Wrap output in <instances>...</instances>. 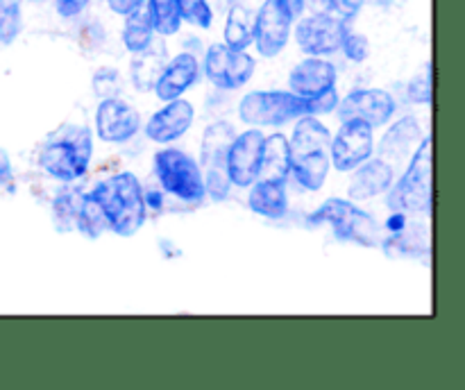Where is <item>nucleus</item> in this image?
Segmentation results:
<instances>
[{
  "instance_id": "nucleus-1",
  "label": "nucleus",
  "mask_w": 465,
  "mask_h": 390,
  "mask_svg": "<svg viewBox=\"0 0 465 390\" xmlns=\"http://www.w3.org/2000/svg\"><path fill=\"white\" fill-rule=\"evenodd\" d=\"M107 218V229L118 236H132L143 227L145 204L143 189L132 172H116L91 190Z\"/></svg>"
},
{
  "instance_id": "nucleus-2",
  "label": "nucleus",
  "mask_w": 465,
  "mask_h": 390,
  "mask_svg": "<svg viewBox=\"0 0 465 390\" xmlns=\"http://www.w3.org/2000/svg\"><path fill=\"white\" fill-rule=\"evenodd\" d=\"M291 148V171L295 180L309 190H318L327 180L330 172V148L331 134L321 121L313 116H302L295 125L293 139L289 141Z\"/></svg>"
},
{
  "instance_id": "nucleus-3",
  "label": "nucleus",
  "mask_w": 465,
  "mask_h": 390,
  "mask_svg": "<svg viewBox=\"0 0 465 390\" xmlns=\"http://www.w3.org/2000/svg\"><path fill=\"white\" fill-rule=\"evenodd\" d=\"M94 152L91 130L86 125H62L45 139L39 163L45 172L62 181H75L86 172Z\"/></svg>"
},
{
  "instance_id": "nucleus-4",
  "label": "nucleus",
  "mask_w": 465,
  "mask_h": 390,
  "mask_svg": "<svg viewBox=\"0 0 465 390\" xmlns=\"http://www.w3.org/2000/svg\"><path fill=\"white\" fill-rule=\"evenodd\" d=\"M389 207L402 213H425L431 209V139H422L402 180L389 193Z\"/></svg>"
},
{
  "instance_id": "nucleus-5",
  "label": "nucleus",
  "mask_w": 465,
  "mask_h": 390,
  "mask_svg": "<svg viewBox=\"0 0 465 390\" xmlns=\"http://www.w3.org/2000/svg\"><path fill=\"white\" fill-rule=\"evenodd\" d=\"M312 222H330L334 227V234L341 240L359 243L363 248H375L381 243L380 225L371 213L359 209L357 204L341 198H330L312 218Z\"/></svg>"
},
{
  "instance_id": "nucleus-6",
  "label": "nucleus",
  "mask_w": 465,
  "mask_h": 390,
  "mask_svg": "<svg viewBox=\"0 0 465 390\" xmlns=\"http://www.w3.org/2000/svg\"><path fill=\"white\" fill-rule=\"evenodd\" d=\"M307 98L286 91H252L239 104V116L248 125H284L291 118L307 116Z\"/></svg>"
},
{
  "instance_id": "nucleus-7",
  "label": "nucleus",
  "mask_w": 465,
  "mask_h": 390,
  "mask_svg": "<svg viewBox=\"0 0 465 390\" xmlns=\"http://www.w3.org/2000/svg\"><path fill=\"white\" fill-rule=\"evenodd\" d=\"M154 172L168 193L186 200V202H200L204 198V177L198 163L184 154L182 150L166 148L154 157Z\"/></svg>"
},
{
  "instance_id": "nucleus-8",
  "label": "nucleus",
  "mask_w": 465,
  "mask_h": 390,
  "mask_svg": "<svg viewBox=\"0 0 465 390\" xmlns=\"http://www.w3.org/2000/svg\"><path fill=\"white\" fill-rule=\"evenodd\" d=\"M234 141V127L225 121H218L204 130L203 136V166L207 172L204 193L213 200H225L230 190V177H227V150Z\"/></svg>"
},
{
  "instance_id": "nucleus-9",
  "label": "nucleus",
  "mask_w": 465,
  "mask_h": 390,
  "mask_svg": "<svg viewBox=\"0 0 465 390\" xmlns=\"http://www.w3.org/2000/svg\"><path fill=\"white\" fill-rule=\"evenodd\" d=\"M293 18V12L284 0H266L262 5L252 27V41L257 44L259 54L275 57L286 48Z\"/></svg>"
},
{
  "instance_id": "nucleus-10",
  "label": "nucleus",
  "mask_w": 465,
  "mask_h": 390,
  "mask_svg": "<svg viewBox=\"0 0 465 390\" xmlns=\"http://www.w3.org/2000/svg\"><path fill=\"white\" fill-rule=\"evenodd\" d=\"M348 32L343 18L334 14H313V16L302 18L295 27V39L302 53L312 54V57H321V54H331L341 48L343 36Z\"/></svg>"
},
{
  "instance_id": "nucleus-11",
  "label": "nucleus",
  "mask_w": 465,
  "mask_h": 390,
  "mask_svg": "<svg viewBox=\"0 0 465 390\" xmlns=\"http://www.w3.org/2000/svg\"><path fill=\"white\" fill-rule=\"evenodd\" d=\"M372 154V127L368 122L357 121H343L339 134L331 139L330 157L336 171L348 172L361 166L366 159Z\"/></svg>"
},
{
  "instance_id": "nucleus-12",
  "label": "nucleus",
  "mask_w": 465,
  "mask_h": 390,
  "mask_svg": "<svg viewBox=\"0 0 465 390\" xmlns=\"http://www.w3.org/2000/svg\"><path fill=\"white\" fill-rule=\"evenodd\" d=\"M207 77L221 89H239L252 77L254 59L243 50H234L225 44H216L209 48L204 57Z\"/></svg>"
},
{
  "instance_id": "nucleus-13",
  "label": "nucleus",
  "mask_w": 465,
  "mask_h": 390,
  "mask_svg": "<svg viewBox=\"0 0 465 390\" xmlns=\"http://www.w3.org/2000/svg\"><path fill=\"white\" fill-rule=\"evenodd\" d=\"M262 145L263 134L259 130H248L243 134L234 136L230 150H227V177L232 184L245 186L252 184L257 180L259 159H262Z\"/></svg>"
},
{
  "instance_id": "nucleus-14",
  "label": "nucleus",
  "mask_w": 465,
  "mask_h": 390,
  "mask_svg": "<svg viewBox=\"0 0 465 390\" xmlns=\"http://www.w3.org/2000/svg\"><path fill=\"white\" fill-rule=\"evenodd\" d=\"M395 100L389 91L381 89H359L352 91L348 98L341 102L339 116L341 121H357L368 122L371 127H380L393 116Z\"/></svg>"
},
{
  "instance_id": "nucleus-15",
  "label": "nucleus",
  "mask_w": 465,
  "mask_h": 390,
  "mask_svg": "<svg viewBox=\"0 0 465 390\" xmlns=\"http://www.w3.org/2000/svg\"><path fill=\"white\" fill-rule=\"evenodd\" d=\"M95 127H98V136L103 141L123 143L139 132L141 116L132 104L114 95V98H104L100 102L98 112H95Z\"/></svg>"
},
{
  "instance_id": "nucleus-16",
  "label": "nucleus",
  "mask_w": 465,
  "mask_h": 390,
  "mask_svg": "<svg viewBox=\"0 0 465 390\" xmlns=\"http://www.w3.org/2000/svg\"><path fill=\"white\" fill-rule=\"evenodd\" d=\"M195 116V109L189 100H171L163 109H159L145 125V134L157 143H171V141L180 139L186 130L191 127Z\"/></svg>"
},
{
  "instance_id": "nucleus-17",
  "label": "nucleus",
  "mask_w": 465,
  "mask_h": 390,
  "mask_svg": "<svg viewBox=\"0 0 465 390\" xmlns=\"http://www.w3.org/2000/svg\"><path fill=\"white\" fill-rule=\"evenodd\" d=\"M198 59L189 53L177 54L175 59H171V62L163 66L162 75L154 82V93H157V98L163 100V102H171V100L180 98L186 89H191V86L198 82Z\"/></svg>"
},
{
  "instance_id": "nucleus-18",
  "label": "nucleus",
  "mask_w": 465,
  "mask_h": 390,
  "mask_svg": "<svg viewBox=\"0 0 465 390\" xmlns=\"http://www.w3.org/2000/svg\"><path fill=\"white\" fill-rule=\"evenodd\" d=\"M334 82H336L334 63H330L322 57L302 59V62H300L289 75L291 91H293L295 95H300V98H313V95L331 89Z\"/></svg>"
},
{
  "instance_id": "nucleus-19",
  "label": "nucleus",
  "mask_w": 465,
  "mask_h": 390,
  "mask_svg": "<svg viewBox=\"0 0 465 390\" xmlns=\"http://www.w3.org/2000/svg\"><path fill=\"white\" fill-rule=\"evenodd\" d=\"M393 184V166L384 159H372V161H363L357 175L350 181V198L352 200H371L375 195L384 193Z\"/></svg>"
},
{
  "instance_id": "nucleus-20",
  "label": "nucleus",
  "mask_w": 465,
  "mask_h": 390,
  "mask_svg": "<svg viewBox=\"0 0 465 390\" xmlns=\"http://www.w3.org/2000/svg\"><path fill=\"white\" fill-rule=\"evenodd\" d=\"M291 172V148L284 134L263 136L257 180L286 181Z\"/></svg>"
},
{
  "instance_id": "nucleus-21",
  "label": "nucleus",
  "mask_w": 465,
  "mask_h": 390,
  "mask_svg": "<svg viewBox=\"0 0 465 390\" xmlns=\"http://www.w3.org/2000/svg\"><path fill=\"white\" fill-rule=\"evenodd\" d=\"M286 181L254 180L250 189L248 204L254 213L263 218H282L286 213Z\"/></svg>"
},
{
  "instance_id": "nucleus-22",
  "label": "nucleus",
  "mask_w": 465,
  "mask_h": 390,
  "mask_svg": "<svg viewBox=\"0 0 465 390\" xmlns=\"http://www.w3.org/2000/svg\"><path fill=\"white\" fill-rule=\"evenodd\" d=\"M163 66H166V50L163 45L153 48V44L145 50L136 53L134 62H132V80L139 91L154 89V82L162 75Z\"/></svg>"
},
{
  "instance_id": "nucleus-23",
  "label": "nucleus",
  "mask_w": 465,
  "mask_h": 390,
  "mask_svg": "<svg viewBox=\"0 0 465 390\" xmlns=\"http://www.w3.org/2000/svg\"><path fill=\"white\" fill-rule=\"evenodd\" d=\"M420 139H422L420 125L416 122V118L407 116L391 127L389 134H386L384 141H381L380 154L381 157H393L395 154V157L400 159L409 152L411 143H416V141Z\"/></svg>"
},
{
  "instance_id": "nucleus-24",
  "label": "nucleus",
  "mask_w": 465,
  "mask_h": 390,
  "mask_svg": "<svg viewBox=\"0 0 465 390\" xmlns=\"http://www.w3.org/2000/svg\"><path fill=\"white\" fill-rule=\"evenodd\" d=\"M389 257H427L430 252V236L425 225H413V229L395 231L393 239L384 243Z\"/></svg>"
},
{
  "instance_id": "nucleus-25",
  "label": "nucleus",
  "mask_w": 465,
  "mask_h": 390,
  "mask_svg": "<svg viewBox=\"0 0 465 390\" xmlns=\"http://www.w3.org/2000/svg\"><path fill=\"white\" fill-rule=\"evenodd\" d=\"M153 23H150L145 7L134 9V12L125 14V25H123V44L130 53H141L153 44Z\"/></svg>"
},
{
  "instance_id": "nucleus-26",
  "label": "nucleus",
  "mask_w": 465,
  "mask_h": 390,
  "mask_svg": "<svg viewBox=\"0 0 465 390\" xmlns=\"http://www.w3.org/2000/svg\"><path fill=\"white\" fill-rule=\"evenodd\" d=\"M252 27L254 21L243 5H234L227 14L225 23V45L234 50H245L252 44Z\"/></svg>"
},
{
  "instance_id": "nucleus-27",
  "label": "nucleus",
  "mask_w": 465,
  "mask_h": 390,
  "mask_svg": "<svg viewBox=\"0 0 465 390\" xmlns=\"http://www.w3.org/2000/svg\"><path fill=\"white\" fill-rule=\"evenodd\" d=\"M145 12H148L153 30L157 34L171 36L180 32L182 14L175 0H145Z\"/></svg>"
},
{
  "instance_id": "nucleus-28",
  "label": "nucleus",
  "mask_w": 465,
  "mask_h": 390,
  "mask_svg": "<svg viewBox=\"0 0 465 390\" xmlns=\"http://www.w3.org/2000/svg\"><path fill=\"white\" fill-rule=\"evenodd\" d=\"M75 227L89 239H98L104 229H107V218H104L103 207L98 204V200L94 195H84L80 204V211H77Z\"/></svg>"
},
{
  "instance_id": "nucleus-29",
  "label": "nucleus",
  "mask_w": 465,
  "mask_h": 390,
  "mask_svg": "<svg viewBox=\"0 0 465 390\" xmlns=\"http://www.w3.org/2000/svg\"><path fill=\"white\" fill-rule=\"evenodd\" d=\"M84 193L80 190H64L54 198L53 202V222L59 231H71L75 227L77 211H80V204Z\"/></svg>"
},
{
  "instance_id": "nucleus-30",
  "label": "nucleus",
  "mask_w": 465,
  "mask_h": 390,
  "mask_svg": "<svg viewBox=\"0 0 465 390\" xmlns=\"http://www.w3.org/2000/svg\"><path fill=\"white\" fill-rule=\"evenodd\" d=\"M23 0H0V45H9L21 34Z\"/></svg>"
},
{
  "instance_id": "nucleus-31",
  "label": "nucleus",
  "mask_w": 465,
  "mask_h": 390,
  "mask_svg": "<svg viewBox=\"0 0 465 390\" xmlns=\"http://www.w3.org/2000/svg\"><path fill=\"white\" fill-rule=\"evenodd\" d=\"M175 5L182 14V21H189L198 27L212 25L213 14L207 0H175Z\"/></svg>"
},
{
  "instance_id": "nucleus-32",
  "label": "nucleus",
  "mask_w": 465,
  "mask_h": 390,
  "mask_svg": "<svg viewBox=\"0 0 465 390\" xmlns=\"http://www.w3.org/2000/svg\"><path fill=\"white\" fill-rule=\"evenodd\" d=\"M341 48H343L345 57L352 59V62H363V59L368 57V53H371V45H368V39L363 34H357V32H345L343 36V44H341Z\"/></svg>"
},
{
  "instance_id": "nucleus-33",
  "label": "nucleus",
  "mask_w": 465,
  "mask_h": 390,
  "mask_svg": "<svg viewBox=\"0 0 465 390\" xmlns=\"http://www.w3.org/2000/svg\"><path fill=\"white\" fill-rule=\"evenodd\" d=\"M307 104H309V116L330 113L331 109L339 107V93H336V89L331 86V89L322 91V93L313 95V98H307Z\"/></svg>"
},
{
  "instance_id": "nucleus-34",
  "label": "nucleus",
  "mask_w": 465,
  "mask_h": 390,
  "mask_svg": "<svg viewBox=\"0 0 465 390\" xmlns=\"http://www.w3.org/2000/svg\"><path fill=\"white\" fill-rule=\"evenodd\" d=\"M94 89L103 98H114V93L118 89V75L114 71H100L94 77Z\"/></svg>"
},
{
  "instance_id": "nucleus-35",
  "label": "nucleus",
  "mask_w": 465,
  "mask_h": 390,
  "mask_svg": "<svg viewBox=\"0 0 465 390\" xmlns=\"http://www.w3.org/2000/svg\"><path fill=\"white\" fill-rule=\"evenodd\" d=\"M327 3H330L331 12H334L336 16L343 18V21H350V18H354L361 12L366 0H327Z\"/></svg>"
},
{
  "instance_id": "nucleus-36",
  "label": "nucleus",
  "mask_w": 465,
  "mask_h": 390,
  "mask_svg": "<svg viewBox=\"0 0 465 390\" xmlns=\"http://www.w3.org/2000/svg\"><path fill=\"white\" fill-rule=\"evenodd\" d=\"M430 75L427 77H416V80L409 84V95L416 102H431V66H430Z\"/></svg>"
},
{
  "instance_id": "nucleus-37",
  "label": "nucleus",
  "mask_w": 465,
  "mask_h": 390,
  "mask_svg": "<svg viewBox=\"0 0 465 390\" xmlns=\"http://www.w3.org/2000/svg\"><path fill=\"white\" fill-rule=\"evenodd\" d=\"M86 3H89V0H54V7H57L59 16L73 18L86 7Z\"/></svg>"
},
{
  "instance_id": "nucleus-38",
  "label": "nucleus",
  "mask_w": 465,
  "mask_h": 390,
  "mask_svg": "<svg viewBox=\"0 0 465 390\" xmlns=\"http://www.w3.org/2000/svg\"><path fill=\"white\" fill-rule=\"evenodd\" d=\"M107 5L114 14H121V16H125V14L143 7L145 0H107Z\"/></svg>"
},
{
  "instance_id": "nucleus-39",
  "label": "nucleus",
  "mask_w": 465,
  "mask_h": 390,
  "mask_svg": "<svg viewBox=\"0 0 465 390\" xmlns=\"http://www.w3.org/2000/svg\"><path fill=\"white\" fill-rule=\"evenodd\" d=\"M12 180V163H9V157L5 154V150H0V186H5Z\"/></svg>"
},
{
  "instance_id": "nucleus-40",
  "label": "nucleus",
  "mask_w": 465,
  "mask_h": 390,
  "mask_svg": "<svg viewBox=\"0 0 465 390\" xmlns=\"http://www.w3.org/2000/svg\"><path fill=\"white\" fill-rule=\"evenodd\" d=\"M386 227H389L391 231H400V229H404V227H407V213L395 211L393 216L389 218V222H386Z\"/></svg>"
},
{
  "instance_id": "nucleus-41",
  "label": "nucleus",
  "mask_w": 465,
  "mask_h": 390,
  "mask_svg": "<svg viewBox=\"0 0 465 390\" xmlns=\"http://www.w3.org/2000/svg\"><path fill=\"white\" fill-rule=\"evenodd\" d=\"M143 198H145V204H150V207H153V209H157L159 204H162V195L154 193V190H150L148 195L143 193Z\"/></svg>"
},
{
  "instance_id": "nucleus-42",
  "label": "nucleus",
  "mask_w": 465,
  "mask_h": 390,
  "mask_svg": "<svg viewBox=\"0 0 465 390\" xmlns=\"http://www.w3.org/2000/svg\"><path fill=\"white\" fill-rule=\"evenodd\" d=\"M286 5H289V9L293 12V16H298V14H302V7H304V0H284Z\"/></svg>"
},
{
  "instance_id": "nucleus-43",
  "label": "nucleus",
  "mask_w": 465,
  "mask_h": 390,
  "mask_svg": "<svg viewBox=\"0 0 465 390\" xmlns=\"http://www.w3.org/2000/svg\"><path fill=\"white\" fill-rule=\"evenodd\" d=\"M35 3H41V0H35Z\"/></svg>"
}]
</instances>
